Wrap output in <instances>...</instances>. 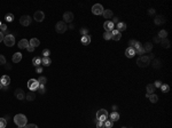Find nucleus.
Listing matches in <instances>:
<instances>
[{"instance_id":"nucleus-1","label":"nucleus","mask_w":172,"mask_h":128,"mask_svg":"<svg viewBox=\"0 0 172 128\" xmlns=\"http://www.w3.org/2000/svg\"><path fill=\"white\" fill-rule=\"evenodd\" d=\"M14 122L17 125V127H25L26 122H28V119H26V117L24 114L18 113L14 117Z\"/></svg>"},{"instance_id":"nucleus-2","label":"nucleus","mask_w":172,"mask_h":128,"mask_svg":"<svg viewBox=\"0 0 172 128\" xmlns=\"http://www.w3.org/2000/svg\"><path fill=\"white\" fill-rule=\"evenodd\" d=\"M137 64H138L139 68H147V66L150 64V60L148 58L147 55L139 56V58L137 60Z\"/></svg>"},{"instance_id":"nucleus-3","label":"nucleus","mask_w":172,"mask_h":128,"mask_svg":"<svg viewBox=\"0 0 172 128\" xmlns=\"http://www.w3.org/2000/svg\"><path fill=\"white\" fill-rule=\"evenodd\" d=\"M108 117H109V113L104 109H101V110L96 112V120H99V121H106L108 119Z\"/></svg>"},{"instance_id":"nucleus-4","label":"nucleus","mask_w":172,"mask_h":128,"mask_svg":"<svg viewBox=\"0 0 172 128\" xmlns=\"http://www.w3.org/2000/svg\"><path fill=\"white\" fill-rule=\"evenodd\" d=\"M67 30H68V25H67V23H64L63 21H59V22L56 23V25H55V31H56L57 33H64Z\"/></svg>"},{"instance_id":"nucleus-5","label":"nucleus","mask_w":172,"mask_h":128,"mask_svg":"<svg viewBox=\"0 0 172 128\" xmlns=\"http://www.w3.org/2000/svg\"><path fill=\"white\" fill-rule=\"evenodd\" d=\"M4 44L6 45L7 47H13L15 45V37L14 34H7V36H5L4 38Z\"/></svg>"},{"instance_id":"nucleus-6","label":"nucleus","mask_w":172,"mask_h":128,"mask_svg":"<svg viewBox=\"0 0 172 128\" xmlns=\"http://www.w3.org/2000/svg\"><path fill=\"white\" fill-rule=\"evenodd\" d=\"M104 9H103V6L101 4H95L92 6V13L94 15H102Z\"/></svg>"},{"instance_id":"nucleus-7","label":"nucleus","mask_w":172,"mask_h":128,"mask_svg":"<svg viewBox=\"0 0 172 128\" xmlns=\"http://www.w3.org/2000/svg\"><path fill=\"white\" fill-rule=\"evenodd\" d=\"M31 22H32V17L29 15H23V16H21V18H20V24L23 26L30 25Z\"/></svg>"},{"instance_id":"nucleus-8","label":"nucleus","mask_w":172,"mask_h":128,"mask_svg":"<svg viewBox=\"0 0 172 128\" xmlns=\"http://www.w3.org/2000/svg\"><path fill=\"white\" fill-rule=\"evenodd\" d=\"M28 88L30 90H32V92H34V90H38V88H39V82H38V80H36V79H30L28 81Z\"/></svg>"},{"instance_id":"nucleus-9","label":"nucleus","mask_w":172,"mask_h":128,"mask_svg":"<svg viewBox=\"0 0 172 128\" xmlns=\"http://www.w3.org/2000/svg\"><path fill=\"white\" fill-rule=\"evenodd\" d=\"M33 20L36 21V22H43L45 20V13L43 10H37L33 14Z\"/></svg>"},{"instance_id":"nucleus-10","label":"nucleus","mask_w":172,"mask_h":128,"mask_svg":"<svg viewBox=\"0 0 172 128\" xmlns=\"http://www.w3.org/2000/svg\"><path fill=\"white\" fill-rule=\"evenodd\" d=\"M73 18H75V16H73L72 12H65L63 14V22L64 23H71L73 21Z\"/></svg>"},{"instance_id":"nucleus-11","label":"nucleus","mask_w":172,"mask_h":128,"mask_svg":"<svg viewBox=\"0 0 172 128\" xmlns=\"http://www.w3.org/2000/svg\"><path fill=\"white\" fill-rule=\"evenodd\" d=\"M165 22H166V18H165V16H163V15H157V16H155V18H154V23L156 25H163Z\"/></svg>"},{"instance_id":"nucleus-12","label":"nucleus","mask_w":172,"mask_h":128,"mask_svg":"<svg viewBox=\"0 0 172 128\" xmlns=\"http://www.w3.org/2000/svg\"><path fill=\"white\" fill-rule=\"evenodd\" d=\"M103 28H104L106 32H111L114 29H115V24H114L111 21H106L104 24H103Z\"/></svg>"},{"instance_id":"nucleus-13","label":"nucleus","mask_w":172,"mask_h":128,"mask_svg":"<svg viewBox=\"0 0 172 128\" xmlns=\"http://www.w3.org/2000/svg\"><path fill=\"white\" fill-rule=\"evenodd\" d=\"M14 95H15V97H16L17 100H20V101H22V100H24V98H25V93L23 92V89H21V88H17V89L15 90Z\"/></svg>"},{"instance_id":"nucleus-14","label":"nucleus","mask_w":172,"mask_h":128,"mask_svg":"<svg viewBox=\"0 0 172 128\" xmlns=\"http://www.w3.org/2000/svg\"><path fill=\"white\" fill-rule=\"evenodd\" d=\"M134 55H137V53H136V49H134L133 47H129L128 49L125 50V56H126L128 58L134 57Z\"/></svg>"},{"instance_id":"nucleus-15","label":"nucleus","mask_w":172,"mask_h":128,"mask_svg":"<svg viewBox=\"0 0 172 128\" xmlns=\"http://www.w3.org/2000/svg\"><path fill=\"white\" fill-rule=\"evenodd\" d=\"M152 64V66L154 69H161L162 68V62H161V60H158V58H154V60L150 62Z\"/></svg>"},{"instance_id":"nucleus-16","label":"nucleus","mask_w":172,"mask_h":128,"mask_svg":"<svg viewBox=\"0 0 172 128\" xmlns=\"http://www.w3.org/2000/svg\"><path fill=\"white\" fill-rule=\"evenodd\" d=\"M115 28H116V30H117L118 32H122V31H125L126 30L128 25H126V23H124V22H119V23L116 24Z\"/></svg>"},{"instance_id":"nucleus-17","label":"nucleus","mask_w":172,"mask_h":128,"mask_svg":"<svg viewBox=\"0 0 172 128\" xmlns=\"http://www.w3.org/2000/svg\"><path fill=\"white\" fill-rule=\"evenodd\" d=\"M25 100L28 101V102H32V101H34L36 100V93L32 92V90L28 92V94L25 95Z\"/></svg>"},{"instance_id":"nucleus-18","label":"nucleus","mask_w":172,"mask_h":128,"mask_svg":"<svg viewBox=\"0 0 172 128\" xmlns=\"http://www.w3.org/2000/svg\"><path fill=\"white\" fill-rule=\"evenodd\" d=\"M111 34H113L111 39L115 40V41H118V40H121V38H122L121 32H118L117 30H116V29H114V30L111 31Z\"/></svg>"},{"instance_id":"nucleus-19","label":"nucleus","mask_w":172,"mask_h":128,"mask_svg":"<svg viewBox=\"0 0 172 128\" xmlns=\"http://www.w3.org/2000/svg\"><path fill=\"white\" fill-rule=\"evenodd\" d=\"M28 46H29V41L26 39H22L18 41V48L20 49H26Z\"/></svg>"},{"instance_id":"nucleus-20","label":"nucleus","mask_w":172,"mask_h":128,"mask_svg":"<svg viewBox=\"0 0 172 128\" xmlns=\"http://www.w3.org/2000/svg\"><path fill=\"white\" fill-rule=\"evenodd\" d=\"M80 41H81V44H83V45L87 46V45L91 44V36H89V34H87V36H83V37H81V39H80Z\"/></svg>"},{"instance_id":"nucleus-21","label":"nucleus","mask_w":172,"mask_h":128,"mask_svg":"<svg viewBox=\"0 0 172 128\" xmlns=\"http://www.w3.org/2000/svg\"><path fill=\"white\" fill-rule=\"evenodd\" d=\"M0 82H1L4 86H9L10 84V78L8 76H2L1 77V80H0Z\"/></svg>"},{"instance_id":"nucleus-22","label":"nucleus","mask_w":172,"mask_h":128,"mask_svg":"<svg viewBox=\"0 0 172 128\" xmlns=\"http://www.w3.org/2000/svg\"><path fill=\"white\" fill-rule=\"evenodd\" d=\"M103 17L104 18H107L108 21H109V18H113V16H114V13L111 12L110 9H104V12H103Z\"/></svg>"},{"instance_id":"nucleus-23","label":"nucleus","mask_w":172,"mask_h":128,"mask_svg":"<svg viewBox=\"0 0 172 128\" xmlns=\"http://www.w3.org/2000/svg\"><path fill=\"white\" fill-rule=\"evenodd\" d=\"M13 62L14 63H18V62H21L22 61V54L21 53H15L14 55H13Z\"/></svg>"},{"instance_id":"nucleus-24","label":"nucleus","mask_w":172,"mask_h":128,"mask_svg":"<svg viewBox=\"0 0 172 128\" xmlns=\"http://www.w3.org/2000/svg\"><path fill=\"white\" fill-rule=\"evenodd\" d=\"M52 64V60L49 57H41V65L49 66Z\"/></svg>"},{"instance_id":"nucleus-25","label":"nucleus","mask_w":172,"mask_h":128,"mask_svg":"<svg viewBox=\"0 0 172 128\" xmlns=\"http://www.w3.org/2000/svg\"><path fill=\"white\" fill-rule=\"evenodd\" d=\"M29 45L36 48L40 45V41H39V39H37V38H32V39H30V41H29Z\"/></svg>"},{"instance_id":"nucleus-26","label":"nucleus","mask_w":172,"mask_h":128,"mask_svg":"<svg viewBox=\"0 0 172 128\" xmlns=\"http://www.w3.org/2000/svg\"><path fill=\"white\" fill-rule=\"evenodd\" d=\"M146 90H147V94H155V90H156V88L154 87V85L153 84H148L147 85V87H146Z\"/></svg>"},{"instance_id":"nucleus-27","label":"nucleus","mask_w":172,"mask_h":128,"mask_svg":"<svg viewBox=\"0 0 172 128\" xmlns=\"http://www.w3.org/2000/svg\"><path fill=\"white\" fill-rule=\"evenodd\" d=\"M142 47H144V49H145V52H152L153 50V42H146L145 45H142Z\"/></svg>"},{"instance_id":"nucleus-28","label":"nucleus","mask_w":172,"mask_h":128,"mask_svg":"<svg viewBox=\"0 0 172 128\" xmlns=\"http://www.w3.org/2000/svg\"><path fill=\"white\" fill-rule=\"evenodd\" d=\"M32 64H33V66H39V65H41V57H38V56H36V57H33L32 58Z\"/></svg>"},{"instance_id":"nucleus-29","label":"nucleus","mask_w":172,"mask_h":128,"mask_svg":"<svg viewBox=\"0 0 172 128\" xmlns=\"http://www.w3.org/2000/svg\"><path fill=\"white\" fill-rule=\"evenodd\" d=\"M110 120H111L113 122L117 121V120H119V113H117V112H111V114H110Z\"/></svg>"},{"instance_id":"nucleus-30","label":"nucleus","mask_w":172,"mask_h":128,"mask_svg":"<svg viewBox=\"0 0 172 128\" xmlns=\"http://www.w3.org/2000/svg\"><path fill=\"white\" fill-rule=\"evenodd\" d=\"M161 45L164 47V48H170V40H169L168 38H165V39H161V42H160Z\"/></svg>"},{"instance_id":"nucleus-31","label":"nucleus","mask_w":172,"mask_h":128,"mask_svg":"<svg viewBox=\"0 0 172 128\" xmlns=\"http://www.w3.org/2000/svg\"><path fill=\"white\" fill-rule=\"evenodd\" d=\"M147 98H149V101L152 103H156L158 101V96L156 95V94H150V95H148V97Z\"/></svg>"},{"instance_id":"nucleus-32","label":"nucleus","mask_w":172,"mask_h":128,"mask_svg":"<svg viewBox=\"0 0 172 128\" xmlns=\"http://www.w3.org/2000/svg\"><path fill=\"white\" fill-rule=\"evenodd\" d=\"M157 37H158L160 39H165L166 37H168V31H165V30H161L160 32H158Z\"/></svg>"},{"instance_id":"nucleus-33","label":"nucleus","mask_w":172,"mask_h":128,"mask_svg":"<svg viewBox=\"0 0 172 128\" xmlns=\"http://www.w3.org/2000/svg\"><path fill=\"white\" fill-rule=\"evenodd\" d=\"M103 124H104V128H113V126H114V122L111 121V120H106V121H103Z\"/></svg>"},{"instance_id":"nucleus-34","label":"nucleus","mask_w":172,"mask_h":128,"mask_svg":"<svg viewBox=\"0 0 172 128\" xmlns=\"http://www.w3.org/2000/svg\"><path fill=\"white\" fill-rule=\"evenodd\" d=\"M160 88L162 89L163 93H169V92H170V86L166 85V84H162V86H161Z\"/></svg>"},{"instance_id":"nucleus-35","label":"nucleus","mask_w":172,"mask_h":128,"mask_svg":"<svg viewBox=\"0 0 172 128\" xmlns=\"http://www.w3.org/2000/svg\"><path fill=\"white\" fill-rule=\"evenodd\" d=\"M38 82H39V85H45L47 82V79H46V77H43V76H40L38 78Z\"/></svg>"},{"instance_id":"nucleus-36","label":"nucleus","mask_w":172,"mask_h":128,"mask_svg":"<svg viewBox=\"0 0 172 128\" xmlns=\"http://www.w3.org/2000/svg\"><path fill=\"white\" fill-rule=\"evenodd\" d=\"M7 126V120L5 118H0V128H6Z\"/></svg>"},{"instance_id":"nucleus-37","label":"nucleus","mask_w":172,"mask_h":128,"mask_svg":"<svg viewBox=\"0 0 172 128\" xmlns=\"http://www.w3.org/2000/svg\"><path fill=\"white\" fill-rule=\"evenodd\" d=\"M111 37H113L111 32H104V33H103V39L104 40H110Z\"/></svg>"},{"instance_id":"nucleus-38","label":"nucleus","mask_w":172,"mask_h":128,"mask_svg":"<svg viewBox=\"0 0 172 128\" xmlns=\"http://www.w3.org/2000/svg\"><path fill=\"white\" fill-rule=\"evenodd\" d=\"M5 20H6L7 22H13V21H14V15H13V14H7L6 16H5Z\"/></svg>"},{"instance_id":"nucleus-39","label":"nucleus","mask_w":172,"mask_h":128,"mask_svg":"<svg viewBox=\"0 0 172 128\" xmlns=\"http://www.w3.org/2000/svg\"><path fill=\"white\" fill-rule=\"evenodd\" d=\"M38 92H39V94H41V95L45 94V92H46V89H45V85H39Z\"/></svg>"},{"instance_id":"nucleus-40","label":"nucleus","mask_w":172,"mask_h":128,"mask_svg":"<svg viewBox=\"0 0 172 128\" xmlns=\"http://www.w3.org/2000/svg\"><path fill=\"white\" fill-rule=\"evenodd\" d=\"M136 53H138V55H140V56H142V55H144L145 54V53H146V52H145V49H144V47H139V48H138V49L136 50Z\"/></svg>"},{"instance_id":"nucleus-41","label":"nucleus","mask_w":172,"mask_h":128,"mask_svg":"<svg viewBox=\"0 0 172 128\" xmlns=\"http://www.w3.org/2000/svg\"><path fill=\"white\" fill-rule=\"evenodd\" d=\"M51 55V50L49 49H44L43 50V57H49Z\"/></svg>"},{"instance_id":"nucleus-42","label":"nucleus","mask_w":172,"mask_h":128,"mask_svg":"<svg viewBox=\"0 0 172 128\" xmlns=\"http://www.w3.org/2000/svg\"><path fill=\"white\" fill-rule=\"evenodd\" d=\"M80 34H81V36H87V34H88V29L81 28L80 29Z\"/></svg>"},{"instance_id":"nucleus-43","label":"nucleus","mask_w":172,"mask_h":128,"mask_svg":"<svg viewBox=\"0 0 172 128\" xmlns=\"http://www.w3.org/2000/svg\"><path fill=\"white\" fill-rule=\"evenodd\" d=\"M5 64H6V57L0 54V65H5Z\"/></svg>"},{"instance_id":"nucleus-44","label":"nucleus","mask_w":172,"mask_h":128,"mask_svg":"<svg viewBox=\"0 0 172 128\" xmlns=\"http://www.w3.org/2000/svg\"><path fill=\"white\" fill-rule=\"evenodd\" d=\"M95 122H96V128H104V124H103V121L95 120Z\"/></svg>"},{"instance_id":"nucleus-45","label":"nucleus","mask_w":172,"mask_h":128,"mask_svg":"<svg viewBox=\"0 0 172 128\" xmlns=\"http://www.w3.org/2000/svg\"><path fill=\"white\" fill-rule=\"evenodd\" d=\"M153 85H154V87H155V88H158V87L162 86V81H160V80H156V81H155Z\"/></svg>"},{"instance_id":"nucleus-46","label":"nucleus","mask_w":172,"mask_h":128,"mask_svg":"<svg viewBox=\"0 0 172 128\" xmlns=\"http://www.w3.org/2000/svg\"><path fill=\"white\" fill-rule=\"evenodd\" d=\"M0 30H1L2 33H5V32L7 31V25H6V24L2 23V24H1V26H0Z\"/></svg>"},{"instance_id":"nucleus-47","label":"nucleus","mask_w":172,"mask_h":128,"mask_svg":"<svg viewBox=\"0 0 172 128\" xmlns=\"http://www.w3.org/2000/svg\"><path fill=\"white\" fill-rule=\"evenodd\" d=\"M142 46V44H141V42H139V41H136V44H134V46H133V48H134V49H138V48H139V47H141Z\"/></svg>"},{"instance_id":"nucleus-48","label":"nucleus","mask_w":172,"mask_h":128,"mask_svg":"<svg viewBox=\"0 0 172 128\" xmlns=\"http://www.w3.org/2000/svg\"><path fill=\"white\" fill-rule=\"evenodd\" d=\"M136 41L137 40H134V39H131L129 41V47H133L134 46V44H136Z\"/></svg>"},{"instance_id":"nucleus-49","label":"nucleus","mask_w":172,"mask_h":128,"mask_svg":"<svg viewBox=\"0 0 172 128\" xmlns=\"http://www.w3.org/2000/svg\"><path fill=\"white\" fill-rule=\"evenodd\" d=\"M36 72H37V73H41V72H43V66H41V65L37 66V68H36Z\"/></svg>"},{"instance_id":"nucleus-50","label":"nucleus","mask_w":172,"mask_h":128,"mask_svg":"<svg viewBox=\"0 0 172 128\" xmlns=\"http://www.w3.org/2000/svg\"><path fill=\"white\" fill-rule=\"evenodd\" d=\"M25 128H39L37 125H34V124H29V125H26Z\"/></svg>"},{"instance_id":"nucleus-51","label":"nucleus","mask_w":172,"mask_h":128,"mask_svg":"<svg viewBox=\"0 0 172 128\" xmlns=\"http://www.w3.org/2000/svg\"><path fill=\"white\" fill-rule=\"evenodd\" d=\"M111 22L116 25L117 23H119V18H118V17H113V21H111Z\"/></svg>"},{"instance_id":"nucleus-52","label":"nucleus","mask_w":172,"mask_h":128,"mask_svg":"<svg viewBox=\"0 0 172 128\" xmlns=\"http://www.w3.org/2000/svg\"><path fill=\"white\" fill-rule=\"evenodd\" d=\"M153 41L156 42V44H160V42H161V39L158 38L157 36H156V37H154V38H153Z\"/></svg>"},{"instance_id":"nucleus-53","label":"nucleus","mask_w":172,"mask_h":128,"mask_svg":"<svg viewBox=\"0 0 172 128\" xmlns=\"http://www.w3.org/2000/svg\"><path fill=\"white\" fill-rule=\"evenodd\" d=\"M26 50H28L29 53H32L33 50H34V47H32V46H30V45H29V46L26 47Z\"/></svg>"},{"instance_id":"nucleus-54","label":"nucleus","mask_w":172,"mask_h":128,"mask_svg":"<svg viewBox=\"0 0 172 128\" xmlns=\"http://www.w3.org/2000/svg\"><path fill=\"white\" fill-rule=\"evenodd\" d=\"M154 14H155V9H154V8H150V9L148 10V15L153 16V15H154Z\"/></svg>"},{"instance_id":"nucleus-55","label":"nucleus","mask_w":172,"mask_h":128,"mask_svg":"<svg viewBox=\"0 0 172 128\" xmlns=\"http://www.w3.org/2000/svg\"><path fill=\"white\" fill-rule=\"evenodd\" d=\"M4 38H5V34L2 33L1 31H0V42H1V41H4Z\"/></svg>"},{"instance_id":"nucleus-56","label":"nucleus","mask_w":172,"mask_h":128,"mask_svg":"<svg viewBox=\"0 0 172 128\" xmlns=\"http://www.w3.org/2000/svg\"><path fill=\"white\" fill-rule=\"evenodd\" d=\"M5 68H6L7 70H10V69H12V65H6V64H5Z\"/></svg>"},{"instance_id":"nucleus-57","label":"nucleus","mask_w":172,"mask_h":128,"mask_svg":"<svg viewBox=\"0 0 172 128\" xmlns=\"http://www.w3.org/2000/svg\"><path fill=\"white\" fill-rule=\"evenodd\" d=\"M8 88H9V86H4L2 87V90H8Z\"/></svg>"},{"instance_id":"nucleus-58","label":"nucleus","mask_w":172,"mask_h":128,"mask_svg":"<svg viewBox=\"0 0 172 128\" xmlns=\"http://www.w3.org/2000/svg\"><path fill=\"white\" fill-rule=\"evenodd\" d=\"M68 29H70V30H73L75 28H73V25H72V24H70V25L68 26Z\"/></svg>"},{"instance_id":"nucleus-59","label":"nucleus","mask_w":172,"mask_h":128,"mask_svg":"<svg viewBox=\"0 0 172 128\" xmlns=\"http://www.w3.org/2000/svg\"><path fill=\"white\" fill-rule=\"evenodd\" d=\"M113 109H114V111L116 112V109H117V106H116V105H114V106H113Z\"/></svg>"},{"instance_id":"nucleus-60","label":"nucleus","mask_w":172,"mask_h":128,"mask_svg":"<svg viewBox=\"0 0 172 128\" xmlns=\"http://www.w3.org/2000/svg\"><path fill=\"white\" fill-rule=\"evenodd\" d=\"M2 87H4V85H2L1 82H0V89H2Z\"/></svg>"},{"instance_id":"nucleus-61","label":"nucleus","mask_w":172,"mask_h":128,"mask_svg":"<svg viewBox=\"0 0 172 128\" xmlns=\"http://www.w3.org/2000/svg\"><path fill=\"white\" fill-rule=\"evenodd\" d=\"M1 24H2V23H1V21H0V26H1Z\"/></svg>"},{"instance_id":"nucleus-62","label":"nucleus","mask_w":172,"mask_h":128,"mask_svg":"<svg viewBox=\"0 0 172 128\" xmlns=\"http://www.w3.org/2000/svg\"><path fill=\"white\" fill-rule=\"evenodd\" d=\"M18 128H25V127H18Z\"/></svg>"},{"instance_id":"nucleus-63","label":"nucleus","mask_w":172,"mask_h":128,"mask_svg":"<svg viewBox=\"0 0 172 128\" xmlns=\"http://www.w3.org/2000/svg\"><path fill=\"white\" fill-rule=\"evenodd\" d=\"M122 128H128V127H122Z\"/></svg>"}]
</instances>
